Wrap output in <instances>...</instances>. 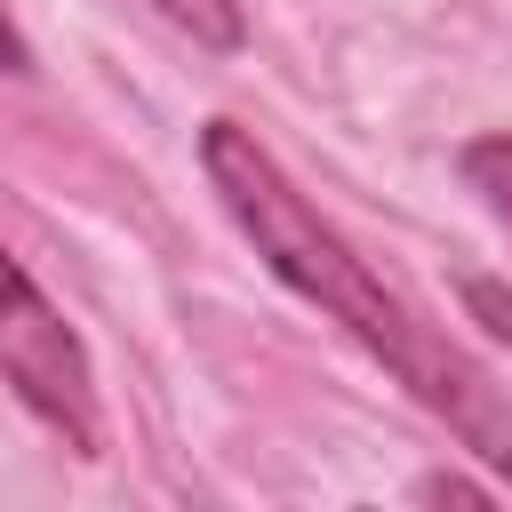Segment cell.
I'll use <instances>...</instances> for the list:
<instances>
[{
  "label": "cell",
  "instance_id": "cell-1",
  "mask_svg": "<svg viewBox=\"0 0 512 512\" xmlns=\"http://www.w3.org/2000/svg\"><path fill=\"white\" fill-rule=\"evenodd\" d=\"M200 168H208V192L224 200V216L240 224V240L264 256L272 280H288L304 304H320L368 360H384L480 464H496L512 480V400L456 352L440 344L432 328H416V312L352 256V240L296 192V176L240 128V120H208L200 128Z\"/></svg>",
  "mask_w": 512,
  "mask_h": 512
},
{
  "label": "cell",
  "instance_id": "cell-4",
  "mask_svg": "<svg viewBox=\"0 0 512 512\" xmlns=\"http://www.w3.org/2000/svg\"><path fill=\"white\" fill-rule=\"evenodd\" d=\"M456 168H464V184L480 192V208L512 232V136H472V144L456 152Z\"/></svg>",
  "mask_w": 512,
  "mask_h": 512
},
{
  "label": "cell",
  "instance_id": "cell-3",
  "mask_svg": "<svg viewBox=\"0 0 512 512\" xmlns=\"http://www.w3.org/2000/svg\"><path fill=\"white\" fill-rule=\"evenodd\" d=\"M192 48H216V56H232L240 40H248V16H240V0H152Z\"/></svg>",
  "mask_w": 512,
  "mask_h": 512
},
{
  "label": "cell",
  "instance_id": "cell-2",
  "mask_svg": "<svg viewBox=\"0 0 512 512\" xmlns=\"http://www.w3.org/2000/svg\"><path fill=\"white\" fill-rule=\"evenodd\" d=\"M0 384H8L48 432H64L72 456H96L104 416H96L88 344H80V328L40 296V280H32L8 248H0Z\"/></svg>",
  "mask_w": 512,
  "mask_h": 512
},
{
  "label": "cell",
  "instance_id": "cell-6",
  "mask_svg": "<svg viewBox=\"0 0 512 512\" xmlns=\"http://www.w3.org/2000/svg\"><path fill=\"white\" fill-rule=\"evenodd\" d=\"M0 72H32V48H24V32H16V16H8V0H0Z\"/></svg>",
  "mask_w": 512,
  "mask_h": 512
},
{
  "label": "cell",
  "instance_id": "cell-5",
  "mask_svg": "<svg viewBox=\"0 0 512 512\" xmlns=\"http://www.w3.org/2000/svg\"><path fill=\"white\" fill-rule=\"evenodd\" d=\"M464 312H472L496 344H512V288H504V280H480V272H472V280H464Z\"/></svg>",
  "mask_w": 512,
  "mask_h": 512
}]
</instances>
